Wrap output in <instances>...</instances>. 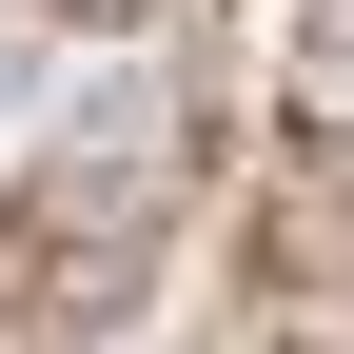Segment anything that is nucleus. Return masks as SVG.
<instances>
[{"mask_svg":"<svg viewBox=\"0 0 354 354\" xmlns=\"http://www.w3.org/2000/svg\"><path fill=\"white\" fill-rule=\"evenodd\" d=\"M79 20H177V0H79Z\"/></svg>","mask_w":354,"mask_h":354,"instance_id":"1","label":"nucleus"}]
</instances>
